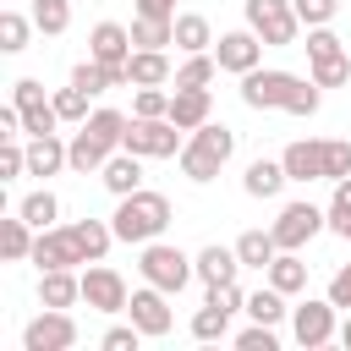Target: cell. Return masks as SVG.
<instances>
[{
  "mask_svg": "<svg viewBox=\"0 0 351 351\" xmlns=\"http://www.w3.org/2000/svg\"><path fill=\"white\" fill-rule=\"evenodd\" d=\"M351 214V176L335 181V197H329V219H346Z\"/></svg>",
  "mask_w": 351,
  "mask_h": 351,
  "instance_id": "45",
  "label": "cell"
},
{
  "mask_svg": "<svg viewBox=\"0 0 351 351\" xmlns=\"http://www.w3.org/2000/svg\"><path fill=\"white\" fill-rule=\"evenodd\" d=\"M132 49H137V44H132V27H121V22H93V33H88V55H93V60L126 71Z\"/></svg>",
  "mask_w": 351,
  "mask_h": 351,
  "instance_id": "17",
  "label": "cell"
},
{
  "mask_svg": "<svg viewBox=\"0 0 351 351\" xmlns=\"http://www.w3.org/2000/svg\"><path fill=\"white\" fill-rule=\"evenodd\" d=\"M71 346H77V318L66 307H44L22 329V351H71Z\"/></svg>",
  "mask_w": 351,
  "mask_h": 351,
  "instance_id": "13",
  "label": "cell"
},
{
  "mask_svg": "<svg viewBox=\"0 0 351 351\" xmlns=\"http://www.w3.org/2000/svg\"><path fill=\"white\" fill-rule=\"evenodd\" d=\"M291 5H296L302 27H329V22H335V11H340V0H291Z\"/></svg>",
  "mask_w": 351,
  "mask_h": 351,
  "instance_id": "38",
  "label": "cell"
},
{
  "mask_svg": "<svg viewBox=\"0 0 351 351\" xmlns=\"http://www.w3.org/2000/svg\"><path fill=\"white\" fill-rule=\"evenodd\" d=\"M99 181H104V192H115V197L137 192V186H143V154H132V148L110 154V159H104V170H99Z\"/></svg>",
  "mask_w": 351,
  "mask_h": 351,
  "instance_id": "20",
  "label": "cell"
},
{
  "mask_svg": "<svg viewBox=\"0 0 351 351\" xmlns=\"http://www.w3.org/2000/svg\"><path fill=\"white\" fill-rule=\"evenodd\" d=\"M335 313H340V307H335L329 296H324V302H313V296H307V302H296V307H291V335H296V346H302V351H318V346L340 340Z\"/></svg>",
  "mask_w": 351,
  "mask_h": 351,
  "instance_id": "11",
  "label": "cell"
},
{
  "mask_svg": "<svg viewBox=\"0 0 351 351\" xmlns=\"http://www.w3.org/2000/svg\"><path fill=\"white\" fill-rule=\"evenodd\" d=\"M340 346L351 351V313H346V324H340Z\"/></svg>",
  "mask_w": 351,
  "mask_h": 351,
  "instance_id": "48",
  "label": "cell"
},
{
  "mask_svg": "<svg viewBox=\"0 0 351 351\" xmlns=\"http://www.w3.org/2000/svg\"><path fill=\"white\" fill-rule=\"evenodd\" d=\"M33 263H38V269H82L88 252H82V241H77L71 225H49V230H38V241H33Z\"/></svg>",
  "mask_w": 351,
  "mask_h": 351,
  "instance_id": "16",
  "label": "cell"
},
{
  "mask_svg": "<svg viewBox=\"0 0 351 351\" xmlns=\"http://www.w3.org/2000/svg\"><path fill=\"white\" fill-rule=\"evenodd\" d=\"M143 340H148V335H143L137 324H115V329H104V335H99V346H104V351H137Z\"/></svg>",
  "mask_w": 351,
  "mask_h": 351,
  "instance_id": "40",
  "label": "cell"
},
{
  "mask_svg": "<svg viewBox=\"0 0 351 351\" xmlns=\"http://www.w3.org/2000/svg\"><path fill=\"white\" fill-rule=\"evenodd\" d=\"M214 77H219V60H214V49H203V55H186V60L176 66L170 88H208Z\"/></svg>",
  "mask_w": 351,
  "mask_h": 351,
  "instance_id": "31",
  "label": "cell"
},
{
  "mask_svg": "<svg viewBox=\"0 0 351 351\" xmlns=\"http://www.w3.org/2000/svg\"><path fill=\"white\" fill-rule=\"evenodd\" d=\"M329 302H335L340 313H351V263H340V269L329 274Z\"/></svg>",
  "mask_w": 351,
  "mask_h": 351,
  "instance_id": "43",
  "label": "cell"
},
{
  "mask_svg": "<svg viewBox=\"0 0 351 351\" xmlns=\"http://www.w3.org/2000/svg\"><path fill=\"white\" fill-rule=\"evenodd\" d=\"M241 104L247 110H285V115H318L324 104V88L313 77H296V71H280V66H252L241 77Z\"/></svg>",
  "mask_w": 351,
  "mask_h": 351,
  "instance_id": "1",
  "label": "cell"
},
{
  "mask_svg": "<svg viewBox=\"0 0 351 351\" xmlns=\"http://www.w3.org/2000/svg\"><path fill=\"white\" fill-rule=\"evenodd\" d=\"M230 154H236V132L219 126V121H203V126L186 137V148H181V176L203 186V181H214V176L230 165Z\"/></svg>",
  "mask_w": 351,
  "mask_h": 351,
  "instance_id": "5",
  "label": "cell"
},
{
  "mask_svg": "<svg viewBox=\"0 0 351 351\" xmlns=\"http://www.w3.org/2000/svg\"><path fill=\"white\" fill-rule=\"evenodd\" d=\"M126 318H132L148 340H165L170 324H176V313H170V291H159V285L143 280V291H132V302H126Z\"/></svg>",
  "mask_w": 351,
  "mask_h": 351,
  "instance_id": "15",
  "label": "cell"
},
{
  "mask_svg": "<svg viewBox=\"0 0 351 351\" xmlns=\"http://www.w3.org/2000/svg\"><path fill=\"white\" fill-rule=\"evenodd\" d=\"M236 346L241 351H280V335H274V324H252L236 335Z\"/></svg>",
  "mask_w": 351,
  "mask_h": 351,
  "instance_id": "41",
  "label": "cell"
},
{
  "mask_svg": "<svg viewBox=\"0 0 351 351\" xmlns=\"http://www.w3.org/2000/svg\"><path fill=\"white\" fill-rule=\"evenodd\" d=\"M285 313H291V307H285V291H274V285H263V291L247 296V318H252V324H274V329H280Z\"/></svg>",
  "mask_w": 351,
  "mask_h": 351,
  "instance_id": "33",
  "label": "cell"
},
{
  "mask_svg": "<svg viewBox=\"0 0 351 351\" xmlns=\"http://www.w3.org/2000/svg\"><path fill=\"white\" fill-rule=\"evenodd\" d=\"M126 143V115L121 110H93L77 132H71V170L88 176V170H104L110 154H121Z\"/></svg>",
  "mask_w": 351,
  "mask_h": 351,
  "instance_id": "4",
  "label": "cell"
},
{
  "mask_svg": "<svg viewBox=\"0 0 351 351\" xmlns=\"http://www.w3.org/2000/svg\"><path fill=\"white\" fill-rule=\"evenodd\" d=\"M203 302H219L225 313H247V291H241L236 280H230V285H208V296H203Z\"/></svg>",
  "mask_w": 351,
  "mask_h": 351,
  "instance_id": "42",
  "label": "cell"
},
{
  "mask_svg": "<svg viewBox=\"0 0 351 351\" xmlns=\"http://www.w3.org/2000/svg\"><path fill=\"white\" fill-rule=\"evenodd\" d=\"M16 214H22L33 230H49V225H60V197H55L49 186H38V192H27V197L16 203Z\"/></svg>",
  "mask_w": 351,
  "mask_h": 351,
  "instance_id": "29",
  "label": "cell"
},
{
  "mask_svg": "<svg viewBox=\"0 0 351 351\" xmlns=\"http://www.w3.org/2000/svg\"><path fill=\"white\" fill-rule=\"evenodd\" d=\"M88 99H93V93H82L77 82H66V88L55 93V110H60V121H66V126H82V121L93 115V110H88Z\"/></svg>",
  "mask_w": 351,
  "mask_h": 351,
  "instance_id": "36",
  "label": "cell"
},
{
  "mask_svg": "<svg viewBox=\"0 0 351 351\" xmlns=\"http://www.w3.org/2000/svg\"><path fill=\"white\" fill-rule=\"evenodd\" d=\"M192 269H197V280L203 285H230L236 274H241V258H236V247H203L197 258H192Z\"/></svg>",
  "mask_w": 351,
  "mask_h": 351,
  "instance_id": "22",
  "label": "cell"
},
{
  "mask_svg": "<svg viewBox=\"0 0 351 351\" xmlns=\"http://www.w3.org/2000/svg\"><path fill=\"white\" fill-rule=\"evenodd\" d=\"M263 280H269L274 291H285V296L307 291V263H302V252H274V263L263 269Z\"/></svg>",
  "mask_w": 351,
  "mask_h": 351,
  "instance_id": "27",
  "label": "cell"
},
{
  "mask_svg": "<svg viewBox=\"0 0 351 351\" xmlns=\"http://www.w3.org/2000/svg\"><path fill=\"white\" fill-rule=\"evenodd\" d=\"M263 38L252 33V27H230V33H219L214 38V60H219V71H230V77H247L252 66H263Z\"/></svg>",
  "mask_w": 351,
  "mask_h": 351,
  "instance_id": "14",
  "label": "cell"
},
{
  "mask_svg": "<svg viewBox=\"0 0 351 351\" xmlns=\"http://www.w3.org/2000/svg\"><path fill=\"white\" fill-rule=\"evenodd\" d=\"M137 16H165V22H176L181 11H176V0H137Z\"/></svg>",
  "mask_w": 351,
  "mask_h": 351,
  "instance_id": "46",
  "label": "cell"
},
{
  "mask_svg": "<svg viewBox=\"0 0 351 351\" xmlns=\"http://www.w3.org/2000/svg\"><path fill=\"white\" fill-rule=\"evenodd\" d=\"M137 274L148 280V285H159V291H186L192 280H197V269H192V258L176 247V241H148L143 252H137Z\"/></svg>",
  "mask_w": 351,
  "mask_h": 351,
  "instance_id": "7",
  "label": "cell"
},
{
  "mask_svg": "<svg viewBox=\"0 0 351 351\" xmlns=\"http://www.w3.org/2000/svg\"><path fill=\"white\" fill-rule=\"evenodd\" d=\"M82 302H88L93 313H126L132 291H126L121 269H110V263L99 258V263H88V269H82Z\"/></svg>",
  "mask_w": 351,
  "mask_h": 351,
  "instance_id": "12",
  "label": "cell"
},
{
  "mask_svg": "<svg viewBox=\"0 0 351 351\" xmlns=\"http://www.w3.org/2000/svg\"><path fill=\"white\" fill-rule=\"evenodd\" d=\"M247 27H252L269 49H285V44H296L302 16H296L291 0H247Z\"/></svg>",
  "mask_w": 351,
  "mask_h": 351,
  "instance_id": "9",
  "label": "cell"
},
{
  "mask_svg": "<svg viewBox=\"0 0 351 351\" xmlns=\"http://www.w3.org/2000/svg\"><path fill=\"white\" fill-rule=\"evenodd\" d=\"M324 225H329V208H318V203H307V197H302V203H285V208H280V219H274L269 230H274L280 252H302Z\"/></svg>",
  "mask_w": 351,
  "mask_h": 351,
  "instance_id": "10",
  "label": "cell"
},
{
  "mask_svg": "<svg viewBox=\"0 0 351 351\" xmlns=\"http://www.w3.org/2000/svg\"><path fill=\"white\" fill-rule=\"evenodd\" d=\"M307 77L318 88H346L351 82V55H346V38L329 33V27H307Z\"/></svg>",
  "mask_w": 351,
  "mask_h": 351,
  "instance_id": "6",
  "label": "cell"
},
{
  "mask_svg": "<svg viewBox=\"0 0 351 351\" xmlns=\"http://www.w3.org/2000/svg\"><path fill=\"white\" fill-rule=\"evenodd\" d=\"M33 27H38V22H27L22 11H0V49H5V55H22Z\"/></svg>",
  "mask_w": 351,
  "mask_h": 351,
  "instance_id": "35",
  "label": "cell"
},
{
  "mask_svg": "<svg viewBox=\"0 0 351 351\" xmlns=\"http://www.w3.org/2000/svg\"><path fill=\"white\" fill-rule=\"evenodd\" d=\"M285 176L291 181H340L351 176V143L346 137H296L285 143Z\"/></svg>",
  "mask_w": 351,
  "mask_h": 351,
  "instance_id": "3",
  "label": "cell"
},
{
  "mask_svg": "<svg viewBox=\"0 0 351 351\" xmlns=\"http://www.w3.org/2000/svg\"><path fill=\"white\" fill-rule=\"evenodd\" d=\"M38 99H44V82H38V77H16V82H11V104H16V110H22V104H38Z\"/></svg>",
  "mask_w": 351,
  "mask_h": 351,
  "instance_id": "44",
  "label": "cell"
},
{
  "mask_svg": "<svg viewBox=\"0 0 351 351\" xmlns=\"http://www.w3.org/2000/svg\"><path fill=\"white\" fill-rule=\"evenodd\" d=\"M110 225H115V241H126V247H148V241H159L165 225H170V197L154 192V186H137V192L115 197Z\"/></svg>",
  "mask_w": 351,
  "mask_h": 351,
  "instance_id": "2",
  "label": "cell"
},
{
  "mask_svg": "<svg viewBox=\"0 0 351 351\" xmlns=\"http://www.w3.org/2000/svg\"><path fill=\"white\" fill-rule=\"evenodd\" d=\"M285 181H291V176H285V159H252V165L241 170V192H247V197H280Z\"/></svg>",
  "mask_w": 351,
  "mask_h": 351,
  "instance_id": "24",
  "label": "cell"
},
{
  "mask_svg": "<svg viewBox=\"0 0 351 351\" xmlns=\"http://www.w3.org/2000/svg\"><path fill=\"white\" fill-rule=\"evenodd\" d=\"M132 115H170V88H137Z\"/></svg>",
  "mask_w": 351,
  "mask_h": 351,
  "instance_id": "39",
  "label": "cell"
},
{
  "mask_svg": "<svg viewBox=\"0 0 351 351\" xmlns=\"http://www.w3.org/2000/svg\"><path fill=\"white\" fill-rule=\"evenodd\" d=\"M176 49H181V55H203V49H214V27H208L203 11H181V16H176Z\"/></svg>",
  "mask_w": 351,
  "mask_h": 351,
  "instance_id": "26",
  "label": "cell"
},
{
  "mask_svg": "<svg viewBox=\"0 0 351 351\" xmlns=\"http://www.w3.org/2000/svg\"><path fill=\"white\" fill-rule=\"evenodd\" d=\"M132 44L137 49H165V44H176V22H165V16H132Z\"/></svg>",
  "mask_w": 351,
  "mask_h": 351,
  "instance_id": "32",
  "label": "cell"
},
{
  "mask_svg": "<svg viewBox=\"0 0 351 351\" xmlns=\"http://www.w3.org/2000/svg\"><path fill=\"white\" fill-rule=\"evenodd\" d=\"M208 110H214L208 88H170V121H176L181 132H197V126L208 121Z\"/></svg>",
  "mask_w": 351,
  "mask_h": 351,
  "instance_id": "21",
  "label": "cell"
},
{
  "mask_svg": "<svg viewBox=\"0 0 351 351\" xmlns=\"http://www.w3.org/2000/svg\"><path fill=\"white\" fill-rule=\"evenodd\" d=\"M329 230H335L340 241H351V214H346V219H329Z\"/></svg>",
  "mask_w": 351,
  "mask_h": 351,
  "instance_id": "47",
  "label": "cell"
},
{
  "mask_svg": "<svg viewBox=\"0 0 351 351\" xmlns=\"http://www.w3.org/2000/svg\"><path fill=\"white\" fill-rule=\"evenodd\" d=\"M60 170H71V143H60V132L27 137V176L49 181V176H60Z\"/></svg>",
  "mask_w": 351,
  "mask_h": 351,
  "instance_id": "18",
  "label": "cell"
},
{
  "mask_svg": "<svg viewBox=\"0 0 351 351\" xmlns=\"http://www.w3.org/2000/svg\"><path fill=\"white\" fill-rule=\"evenodd\" d=\"M230 318H236V313H225L219 302H203V307L192 313V340H203V346L230 340Z\"/></svg>",
  "mask_w": 351,
  "mask_h": 351,
  "instance_id": "30",
  "label": "cell"
},
{
  "mask_svg": "<svg viewBox=\"0 0 351 351\" xmlns=\"http://www.w3.org/2000/svg\"><path fill=\"white\" fill-rule=\"evenodd\" d=\"M170 77H176V66H170L165 49H132V60H126L132 88H170Z\"/></svg>",
  "mask_w": 351,
  "mask_h": 351,
  "instance_id": "19",
  "label": "cell"
},
{
  "mask_svg": "<svg viewBox=\"0 0 351 351\" xmlns=\"http://www.w3.org/2000/svg\"><path fill=\"white\" fill-rule=\"evenodd\" d=\"M121 148H132V154H143V159H181L186 143H181V126H176L170 115H132Z\"/></svg>",
  "mask_w": 351,
  "mask_h": 351,
  "instance_id": "8",
  "label": "cell"
},
{
  "mask_svg": "<svg viewBox=\"0 0 351 351\" xmlns=\"http://www.w3.org/2000/svg\"><path fill=\"white\" fill-rule=\"evenodd\" d=\"M33 241H38V230H33L22 214L0 219V258H5V263H27V258H33Z\"/></svg>",
  "mask_w": 351,
  "mask_h": 351,
  "instance_id": "25",
  "label": "cell"
},
{
  "mask_svg": "<svg viewBox=\"0 0 351 351\" xmlns=\"http://www.w3.org/2000/svg\"><path fill=\"white\" fill-rule=\"evenodd\" d=\"M71 302H82V274L38 269V307H71Z\"/></svg>",
  "mask_w": 351,
  "mask_h": 351,
  "instance_id": "23",
  "label": "cell"
},
{
  "mask_svg": "<svg viewBox=\"0 0 351 351\" xmlns=\"http://www.w3.org/2000/svg\"><path fill=\"white\" fill-rule=\"evenodd\" d=\"M27 176V143L22 137H0V181Z\"/></svg>",
  "mask_w": 351,
  "mask_h": 351,
  "instance_id": "37",
  "label": "cell"
},
{
  "mask_svg": "<svg viewBox=\"0 0 351 351\" xmlns=\"http://www.w3.org/2000/svg\"><path fill=\"white\" fill-rule=\"evenodd\" d=\"M274 252H280L274 230H241V236H236V258H241V269H269Z\"/></svg>",
  "mask_w": 351,
  "mask_h": 351,
  "instance_id": "28",
  "label": "cell"
},
{
  "mask_svg": "<svg viewBox=\"0 0 351 351\" xmlns=\"http://www.w3.org/2000/svg\"><path fill=\"white\" fill-rule=\"evenodd\" d=\"M33 22H38V33L60 38L71 27V0H33Z\"/></svg>",
  "mask_w": 351,
  "mask_h": 351,
  "instance_id": "34",
  "label": "cell"
}]
</instances>
